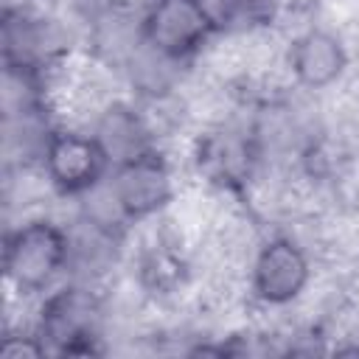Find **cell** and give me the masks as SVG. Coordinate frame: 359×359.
Returning <instances> with one entry per match:
<instances>
[{"label":"cell","mask_w":359,"mask_h":359,"mask_svg":"<svg viewBox=\"0 0 359 359\" xmlns=\"http://www.w3.org/2000/svg\"><path fill=\"white\" fill-rule=\"evenodd\" d=\"M311 255L292 236H272L255 247L247 266V286L264 306H289L311 283Z\"/></svg>","instance_id":"277c9868"},{"label":"cell","mask_w":359,"mask_h":359,"mask_svg":"<svg viewBox=\"0 0 359 359\" xmlns=\"http://www.w3.org/2000/svg\"><path fill=\"white\" fill-rule=\"evenodd\" d=\"M348 62L351 56L342 36L320 25L294 34L286 48V67L292 73V81L311 93L331 90L345 76Z\"/></svg>","instance_id":"52a82bcc"},{"label":"cell","mask_w":359,"mask_h":359,"mask_svg":"<svg viewBox=\"0 0 359 359\" xmlns=\"http://www.w3.org/2000/svg\"><path fill=\"white\" fill-rule=\"evenodd\" d=\"M90 132L101 140L112 165L129 157H137L149 149H157L149 118L126 101H109L90 123Z\"/></svg>","instance_id":"ba28073f"},{"label":"cell","mask_w":359,"mask_h":359,"mask_svg":"<svg viewBox=\"0 0 359 359\" xmlns=\"http://www.w3.org/2000/svg\"><path fill=\"white\" fill-rule=\"evenodd\" d=\"M107 185L129 224L154 219L174 199V171L157 149L115 163Z\"/></svg>","instance_id":"5b68a950"},{"label":"cell","mask_w":359,"mask_h":359,"mask_svg":"<svg viewBox=\"0 0 359 359\" xmlns=\"http://www.w3.org/2000/svg\"><path fill=\"white\" fill-rule=\"evenodd\" d=\"M73 238L53 219H28L8 230L3 247L6 280L20 294H39L70 269Z\"/></svg>","instance_id":"6da1fadb"},{"label":"cell","mask_w":359,"mask_h":359,"mask_svg":"<svg viewBox=\"0 0 359 359\" xmlns=\"http://www.w3.org/2000/svg\"><path fill=\"white\" fill-rule=\"evenodd\" d=\"M39 165L53 191L65 196H84L109 177L112 160L90 129L56 126L45 143Z\"/></svg>","instance_id":"3957f363"},{"label":"cell","mask_w":359,"mask_h":359,"mask_svg":"<svg viewBox=\"0 0 359 359\" xmlns=\"http://www.w3.org/2000/svg\"><path fill=\"white\" fill-rule=\"evenodd\" d=\"M219 28L222 20L208 0H149L140 11L143 42L174 65L199 56Z\"/></svg>","instance_id":"7a4b0ae2"},{"label":"cell","mask_w":359,"mask_h":359,"mask_svg":"<svg viewBox=\"0 0 359 359\" xmlns=\"http://www.w3.org/2000/svg\"><path fill=\"white\" fill-rule=\"evenodd\" d=\"M98 300L90 286H65L53 292L36 320V337L45 351L56 353H90L98 339Z\"/></svg>","instance_id":"8992f818"}]
</instances>
